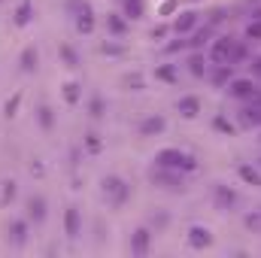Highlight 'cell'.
Here are the masks:
<instances>
[{
    "label": "cell",
    "mask_w": 261,
    "mask_h": 258,
    "mask_svg": "<svg viewBox=\"0 0 261 258\" xmlns=\"http://www.w3.org/2000/svg\"><path fill=\"white\" fill-rule=\"evenodd\" d=\"M210 58H213V64H237L246 58V46H240L234 37H219Z\"/></svg>",
    "instance_id": "cell-1"
},
{
    "label": "cell",
    "mask_w": 261,
    "mask_h": 258,
    "mask_svg": "<svg viewBox=\"0 0 261 258\" xmlns=\"http://www.w3.org/2000/svg\"><path fill=\"white\" fill-rule=\"evenodd\" d=\"M155 164L173 167V170H186V173L197 170V158L192 152H186V149H161V152L155 155Z\"/></svg>",
    "instance_id": "cell-2"
},
{
    "label": "cell",
    "mask_w": 261,
    "mask_h": 258,
    "mask_svg": "<svg viewBox=\"0 0 261 258\" xmlns=\"http://www.w3.org/2000/svg\"><path fill=\"white\" fill-rule=\"evenodd\" d=\"M149 179H152L158 189H170V192H182V189H186L182 170H173V167H161V164H155V170L149 173Z\"/></svg>",
    "instance_id": "cell-3"
},
{
    "label": "cell",
    "mask_w": 261,
    "mask_h": 258,
    "mask_svg": "<svg viewBox=\"0 0 261 258\" xmlns=\"http://www.w3.org/2000/svg\"><path fill=\"white\" fill-rule=\"evenodd\" d=\"M67 9L76 15L79 34H91V31H94V12H91L88 0H67Z\"/></svg>",
    "instance_id": "cell-4"
},
{
    "label": "cell",
    "mask_w": 261,
    "mask_h": 258,
    "mask_svg": "<svg viewBox=\"0 0 261 258\" xmlns=\"http://www.w3.org/2000/svg\"><path fill=\"white\" fill-rule=\"evenodd\" d=\"M100 186H103V194H107V200H110L113 207H122V203L130 197V186L122 179V176H107Z\"/></svg>",
    "instance_id": "cell-5"
},
{
    "label": "cell",
    "mask_w": 261,
    "mask_h": 258,
    "mask_svg": "<svg viewBox=\"0 0 261 258\" xmlns=\"http://www.w3.org/2000/svg\"><path fill=\"white\" fill-rule=\"evenodd\" d=\"M237 192L234 189H228V186H222V183H216L213 186V203L219 207V210H234L237 207Z\"/></svg>",
    "instance_id": "cell-6"
},
{
    "label": "cell",
    "mask_w": 261,
    "mask_h": 258,
    "mask_svg": "<svg viewBox=\"0 0 261 258\" xmlns=\"http://www.w3.org/2000/svg\"><path fill=\"white\" fill-rule=\"evenodd\" d=\"M228 94H231V97H237V100H252V97L258 94V88H255V82H252V79H231Z\"/></svg>",
    "instance_id": "cell-7"
},
{
    "label": "cell",
    "mask_w": 261,
    "mask_h": 258,
    "mask_svg": "<svg viewBox=\"0 0 261 258\" xmlns=\"http://www.w3.org/2000/svg\"><path fill=\"white\" fill-rule=\"evenodd\" d=\"M149 246H152V231L149 228H137L134 237H130V255L137 258L149 255Z\"/></svg>",
    "instance_id": "cell-8"
},
{
    "label": "cell",
    "mask_w": 261,
    "mask_h": 258,
    "mask_svg": "<svg viewBox=\"0 0 261 258\" xmlns=\"http://www.w3.org/2000/svg\"><path fill=\"white\" fill-rule=\"evenodd\" d=\"M189 246H192V249H206V246H213V231H210L206 225H192V228H189Z\"/></svg>",
    "instance_id": "cell-9"
},
{
    "label": "cell",
    "mask_w": 261,
    "mask_h": 258,
    "mask_svg": "<svg viewBox=\"0 0 261 258\" xmlns=\"http://www.w3.org/2000/svg\"><path fill=\"white\" fill-rule=\"evenodd\" d=\"M24 219L28 222H43L46 219V197H40V194L28 197L24 200Z\"/></svg>",
    "instance_id": "cell-10"
},
{
    "label": "cell",
    "mask_w": 261,
    "mask_h": 258,
    "mask_svg": "<svg viewBox=\"0 0 261 258\" xmlns=\"http://www.w3.org/2000/svg\"><path fill=\"white\" fill-rule=\"evenodd\" d=\"M64 234L70 240H76L82 234V219H79V210L76 207H67L64 210Z\"/></svg>",
    "instance_id": "cell-11"
},
{
    "label": "cell",
    "mask_w": 261,
    "mask_h": 258,
    "mask_svg": "<svg viewBox=\"0 0 261 258\" xmlns=\"http://www.w3.org/2000/svg\"><path fill=\"white\" fill-rule=\"evenodd\" d=\"M176 110H179V116H186V119H195L197 113H200V97H195V94H189V97H179V100H176Z\"/></svg>",
    "instance_id": "cell-12"
},
{
    "label": "cell",
    "mask_w": 261,
    "mask_h": 258,
    "mask_svg": "<svg viewBox=\"0 0 261 258\" xmlns=\"http://www.w3.org/2000/svg\"><path fill=\"white\" fill-rule=\"evenodd\" d=\"M164 128H167L164 116H149V119L140 122V134H143V137H155V134H161Z\"/></svg>",
    "instance_id": "cell-13"
},
{
    "label": "cell",
    "mask_w": 261,
    "mask_h": 258,
    "mask_svg": "<svg viewBox=\"0 0 261 258\" xmlns=\"http://www.w3.org/2000/svg\"><path fill=\"white\" fill-rule=\"evenodd\" d=\"M37 61H40L37 49H34V46H24V49H21V58H18L21 70H24V73H34V70H37Z\"/></svg>",
    "instance_id": "cell-14"
},
{
    "label": "cell",
    "mask_w": 261,
    "mask_h": 258,
    "mask_svg": "<svg viewBox=\"0 0 261 258\" xmlns=\"http://www.w3.org/2000/svg\"><path fill=\"white\" fill-rule=\"evenodd\" d=\"M9 237H12L15 246H24V240H28V219L12 222V225H9Z\"/></svg>",
    "instance_id": "cell-15"
},
{
    "label": "cell",
    "mask_w": 261,
    "mask_h": 258,
    "mask_svg": "<svg viewBox=\"0 0 261 258\" xmlns=\"http://www.w3.org/2000/svg\"><path fill=\"white\" fill-rule=\"evenodd\" d=\"M31 18H34V3H31V0H21V3L15 6V24L24 28V24H31Z\"/></svg>",
    "instance_id": "cell-16"
},
{
    "label": "cell",
    "mask_w": 261,
    "mask_h": 258,
    "mask_svg": "<svg viewBox=\"0 0 261 258\" xmlns=\"http://www.w3.org/2000/svg\"><path fill=\"white\" fill-rule=\"evenodd\" d=\"M195 24H197L195 12H179V18L173 21V31L176 34H189V31H195Z\"/></svg>",
    "instance_id": "cell-17"
},
{
    "label": "cell",
    "mask_w": 261,
    "mask_h": 258,
    "mask_svg": "<svg viewBox=\"0 0 261 258\" xmlns=\"http://www.w3.org/2000/svg\"><path fill=\"white\" fill-rule=\"evenodd\" d=\"M237 176H240L246 186H255V189H261V173L255 170V167H249V164H240V167H237Z\"/></svg>",
    "instance_id": "cell-18"
},
{
    "label": "cell",
    "mask_w": 261,
    "mask_h": 258,
    "mask_svg": "<svg viewBox=\"0 0 261 258\" xmlns=\"http://www.w3.org/2000/svg\"><path fill=\"white\" fill-rule=\"evenodd\" d=\"M240 122L243 125H261V107L249 104L246 110H240Z\"/></svg>",
    "instance_id": "cell-19"
},
{
    "label": "cell",
    "mask_w": 261,
    "mask_h": 258,
    "mask_svg": "<svg viewBox=\"0 0 261 258\" xmlns=\"http://www.w3.org/2000/svg\"><path fill=\"white\" fill-rule=\"evenodd\" d=\"M122 9H125V18H143V0H122Z\"/></svg>",
    "instance_id": "cell-20"
},
{
    "label": "cell",
    "mask_w": 261,
    "mask_h": 258,
    "mask_svg": "<svg viewBox=\"0 0 261 258\" xmlns=\"http://www.w3.org/2000/svg\"><path fill=\"white\" fill-rule=\"evenodd\" d=\"M189 70H192V76H197V79L206 76V58H203L200 52H195V55L189 58Z\"/></svg>",
    "instance_id": "cell-21"
},
{
    "label": "cell",
    "mask_w": 261,
    "mask_h": 258,
    "mask_svg": "<svg viewBox=\"0 0 261 258\" xmlns=\"http://www.w3.org/2000/svg\"><path fill=\"white\" fill-rule=\"evenodd\" d=\"M37 119H40L43 131H52V128H55V113H52V107H46V104H43V107L37 110Z\"/></svg>",
    "instance_id": "cell-22"
},
{
    "label": "cell",
    "mask_w": 261,
    "mask_h": 258,
    "mask_svg": "<svg viewBox=\"0 0 261 258\" xmlns=\"http://www.w3.org/2000/svg\"><path fill=\"white\" fill-rule=\"evenodd\" d=\"M210 37H213V28H210V24H206V28H197V31H195V37L189 40V46H195V49H200V46H203V43H206Z\"/></svg>",
    "instance_id": "cell-23"
},
{
    "label": "cell",
    "mask_w": 261,
    "mask_h": 258,
    "mask_svg": "<svg viewBox=\"0 0 261 258\" xmlns=\"http://www.w3.org/2000/svg\"><path fill=\"white\" fill-rule=\"evenodd\" d=\"M107 24H110V31H113L116 37H122V34L128 31V21H125L122 15H110V18H107Z\"/></svg>",
    "instance_id": "cell-24"
},
{
    "label": "cell",
    "mask_w": 261,
    "mask_h": 258,
    "mask_svg": "<svg viewBox=\"0 0 261 258\" xmlns=\"http://www.w3.org/2000/svg\"><path fill=\"white\" fill-rule=\"evenodd\" d=\"M213 82H216V85H225V82H231V64H219V70L213 73Z\"/></svg>",
    "instance_id": "cell-25"
},
{
    "label": "cell",
    "mask_w": 261,
    "mask_h": 258,
    "mask_svg": "<svg viewBox=\"0 0 261 258\" xmlns=\"http://www.w3.org/2000/svg\"><path fill=\"white\" fill-rule=\"evenodd\" d=\"M79 88H82L79 82H67L64 85V100L67 104H79Z\"/></svg>",
    "instance_id": "cell-26"
},
{
    "label": "cell",
    "mask_w": 261,
    "mask_h": 258,
    "mask_svg": "<svg viewBox=\"0 0 261 258\" xmlns=\"http://www.w3.org/2000/svg\"><path fill=\"white\" fill-rule=\"evenodd\" d=\"M155 76H158V79H164V82H179V76H176V70H173L170 64L158 67V70H155Z\"/></svg>",
    "instance_id": "cell-27"
},
{
    "label": "cell",
    "mask_w": 261,
    "mask_h": 258,
    "mask_svg": "<svg viewBox=\"0 0 261 258\" xmlns=\"http://www.w3.org/2000/svg\"><path fill=\"white\" fill-rule=\"evenodd\" d=\"M122 85H128L130 91H140L143 88V76L140 73H128V76H122Z\"/></svg>",
    "instance_id": "cell-28"
},
{
    "label": "cell",
    "mask_w": 261,
    "mask_h": 258,
    "mask_svg": "<svg viewBox=\"0 0 261 258\" xmlns=\"http://www.w3.org/2000/svg\"><path fill=\"white\" fill-rule=\"evenodd\" d=\"M85 146H88V152H91V155H97V152L103 149V143L97 140V134H85Z\"/></svg>",
    "instance_id": "cell-29"
},
{
    "label": "cell",
    "mask_w": 261,
    "mask_h": 258,
    "mask_svg": "<svg viewBox=\"0 0 261 258\" xmlns=\"http://www.w3.org/2000/svg\"><path fill=\"white\" fill-rule=\"evenodd\" d=\"M58 52H61V58L67 61V67H79V58H76V52H73L70 46H61Z\"/></svg>",
    "instance_id": "cell-30"
},
{
    "label": "cell",
    "mask_w": 261,
    "mask_h": 258,
    "mask_svg": "<svg viewBox=\"0 0 261 258\" xmlns=\"http://www.w3.org/2000/svg\"><path fill=\"white\" fill-rule=\"evenodd\" d=\"M103 110H107V107H103V100H100V97H94V100L88 104V113H91V119H100V116H103Z\"/></svg>",
    "instance_id": "cell-31"
},
{
    "label": "cell",
    "mask_w": 261,
    "mask_h": 258,
    "mask_svg": "<svg viewBox=\"0 0 261 258\" xmlns=\"http://www.w3.org/2000/svg\"><path fill=\"white\" fill-rule=\"evenodd\" d=\"M243 225L246 228H252V231H261V213L255 210V213H249L246 219H243Z\"/></svg>",
    "instance_id": "cell-32"
},
{
    "label": "cell",
    "mask_w": 261,
    "mask_h": 258,
    "mask_svg": "<svg viewBox=\"0 0 261 258\" xmlns=\"http://www.w3.org/2000/svg\"><path fill=\"white\" fill-rule=\"evenodd\" d=\"M213 128H216V131H222V134H234V125H231L228 119H222V116H219V119L213 122Z\"/></svg>",
    "instance_id": "cell-33"
},
{
    "label": "cell",
    "mask_w": 261,
    "mask_h": 258,
    "mask_svg": "<svg viewBox=\"0 0 261 258\" xmlns=\"http://www.w3.org/2000/svg\"><path fill=\"white\" fill-rule=\"evenodd\" d=\"M246 37H249V40H261V18H258V21H252V24L246 28Z\"/></svg>",
    "instance_id": "cell-34"
},
{
    "label": "cell",
    "mask_w": 261,
    "mask_h": 258,
    "mask_svg": "<svg viewBox=\"0 0 261 258\" xmlns=\"http://www.w3.org/2000/svg\"><path fill=\"white\" fill-rule=\"evenodd\" d=\"M12 197H15V183L9 179V183H3V203H9Z\"/></svg>",
    "instance_id": "cell-35"
},
{
    "label": "cell",
    "mask_w": 261,
    "mask_h": 258,
    "mask_svg": "<svg viewBox=\"0 0 261 258\" xmlns=\"http://www.w3.org/2000/svg\"><path fill=\"white\" fill-rule=\"evenodd\" d=\"M18 104H21V94H15L12 100H6V116H15V110H18Z\"/></svg>",
    "instance_id": "cell-36"
},
{
    "label": "cell",
    "mask_w": 261,
    "mask_h": 258,
    "mask_svg": "<svg viewBox=\"0 0 261 258\" xmlns=\"http://www.w3.org/2000/svg\"><path fill=\"white\" fill-rule=\"evenodd\" d=\"M100 52H103V55H122V49H119V46H113V43H103V46H100Z\"/></svg>",
    "instance_id": "cell-37"
},
{
    "label": "cell",
    "mask_w": 261,
    "mask_h": 258,
    "mask_svg": "<svg viewBox=\"0 0 261 258\" xmlns=\"http://www.w3.org/2000/svg\"><path fill=\"white\" fill-rule=\"evenodd\" d=\"M252 70H255V73H261V58H255V64H252Z\"/></svg>",
    "instance_id": "cell-38"
},
{
    "label": "cell",
    "mask_w": 261,
    "mask_h": 258,
    "mask_svg": "<svg viewBox=\"0 0 261 258\" xmlns=\"http://www.w3.org/2000/svg\"><path fill=\"white\" fill-rule=\"evenodd\" d=\"M258 164H261V158H258Z\"/></svg>",
    "instance_id": "cell-39"
},
{
    "label": "cell",
    "mask_w": 261,
    "mask_h": 258,
    "mask_svg": "<svg viewBox=\"0 0 261 258\" xmlns=\"http://www.w3.org/2000/svg\"><path fill=\"white\" fill-rule=\"evenodd\" d=\"M258 213H261V210H258Z\"/></svg>",
    "instance_id": "cell-40"
}]
</instances>
